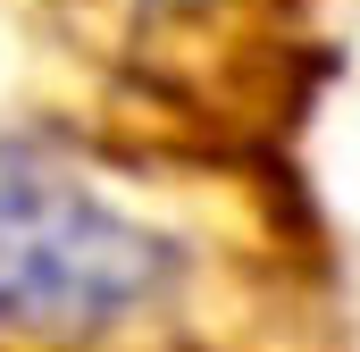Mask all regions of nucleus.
Segmentation results:
<instances>
[{
	"mask_svg": "<svg viewBox=\"0 0 360 352\" xmlns=\"http://www.w3.org/2000/svg\"><path fill=\"white\" fill-rule=\"evenodd\" d=\"M176 260L160 227L109 210L59 151L0 143V336H101L143 310Z\"/></svg>",
	"mask_w": 360,
	"mask_h": 352,
	"instance_id": "nucleus-1",
	"label": "nucleus"
}]
</instances>
